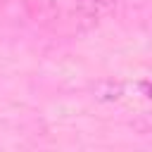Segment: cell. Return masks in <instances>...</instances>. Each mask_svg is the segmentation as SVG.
Here are the masks:
<instances>
[{"mask_svg": "<svg viewBox=\"0 0 152 152\" xmlns=\"http://www.w3.org/2000/svg\"><path fill=\"white\" fill-rule=\"evenodd\" d=\"M124 93V86L121 83H114V81H102L95 86V95L100 100H119Z\"/></svg>", "mask_w": 152, "mask_h": 152, "instance_id": "obj_1", "label": "cell"}]
</instances>
